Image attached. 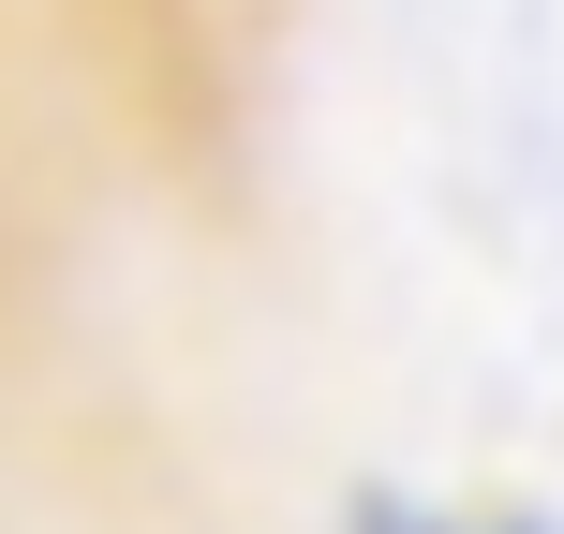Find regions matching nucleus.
<instances>
[{"mask_svg":"<svg viewBox=\"0 0 564 534\" xmlns=\"http://www.w3.org/2000/svg\"><path fill=\"white\" fill-rule=\"evenodd\" d=\"M431 534H550V520H520V505H490V520H431Z\"/></svg>","mask_w":564,"mask_h":534,"instance_id":"7ed1b4c3","label":"nucleus"},{"mask_svg":"<svg viewBox=\"0 0 564 534\" xmlns=\"http://www.w3.org/2000/svg\"><path fill=\"white\" fill-rule=\"evenodd\" d=\"M341 534H431V505H416V490H357V505H341Z\"/></svg>","mask_w":564,"mask_h":534,"instance_id":"f03ea898","label":"nucleus"},{"mask_svg":"<svg viewBox=\"0 0 564 534\" xmlns=\"http://www.w3.org/2000/svg\"><path fill=\"white\" fill-rule=\"evenodd\" d=\"M59 30H75V75L119 119V149L164 194L224 208L238 149H253V30L268 15L253 0H59Z\"/></svg>","mask_w":564,"mask_h":534,"instance_id":"f257e3e1","label":"nucleus"}]
</instances>
